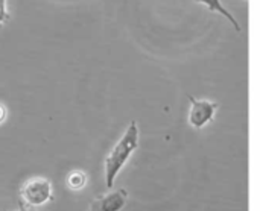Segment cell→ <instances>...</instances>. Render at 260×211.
Here are the masks:
<instances>
[{"mask_svg":"<svg viewBox=\"0 0 260 211\" xmlns=\"http://www.w3.org/2000/svg\"><path fill=\"white\" fill-rule=\"evenodd\" d=\"M11 18L9 12L6 11V0H0V27L5 21H8Z\"/></svg>","mask_w":260,"mask_h":211,"instance_id":"52a82bcc","label":"cell"},{"mask_svg":"<svg viewBox=\"0 0 260 211\" xmlns=\"http://www.w3.org/2000/svg\"><path fill=\"white\" fill-rule=\"evenodd\" d=\"M20 198L24 205L32 208L41 207L53 201V190H52L50 180L43 177H35L27 180L20 189Z\"/></svg>","mask_w":260,"mask_h":211,"instance_id":"7a4b0ae2","label":"cell"},{"mask_svg":"<svg viewBox=\"0 0 260 211\" xmlns=\"http://www.w3.org/2000/svg\"><path fill=\"white\" fill-rule=\"evenodd\" d=\"M139 140H140L139 126H137V122L133 120L125 129L123 135L119 138V142L113 146V149L105 158L104 170H105V184L108 189H113L119 172L123 169L129 157L137 151Z\"/></svg>","mask_w":260,"mask_h":211,"instance_id":"6da1fadb","label":"cell"},{"mask_svg":"<svg viewBox=\"0 0 260 211\" xmlns=\"http://www.w3.org/2000/svg\"><path fill=\"white\" fill-rule=\"evenodd\" d=\"M5 119H6V108L0 103V125L5 122Z\"/></svg>","mask_w":260,"mask_h":211,"instance_id":"ba28073f","label":"cell"},{"mask_svg":"<svg viewBox=\"0 0 260 211\" xmlns=\"http://www.w3.org/2000/svg\"><path fill=\"white\" fill-rule=\"evenodd\" d=\"M18 211H37V210H35V208H32V207H27V205H24L23 202H20Z\"/></svg>","mask_w":260,"mask_h":211,"instance_id":"9c48e42d","label":"cell"},{"mask_svg":"<svg viewBox=\"0 0 260 211\" xmlns=\"http://www.w3.org/2000/svg\"><path fill=\"white\" fill-rule=\"evenodd\" d=\"M189 102H190V110L187 114V122L190 123L192 128L201 129L213 120L218 110L216 102L207 99H197L193 96H189Z\"/></svg>","mask_w":260,"mask_h":211,"instance_id":"3957f363","label":"cell"},{"mask_svg":"<svg viewBox=\"0 0 260 211\" xmlns=\"http://www.w3.org/2000/svg\"><path fill=\"white\" fill-rule=\"evenodd\" d=\"M245 2H247V0H245Z\"/></svg>","mask_w":260,"mask_h":211,"instance_id":"30bf717a","label":"cell"},{"mask_svg":"<svg viewBox=\"0 0 260 211\" xmlns=\"http://www.w3.org/2000/svg\"><path fill=\"white\" fill-rule=\"evenodd\" d=\"M66 184L70 190H81L87 184V175L81 170H73L67 175Z\"/></svg>","mask_w":260,"mask_h":211,"instance_id":"8992f818","label":"cell"},{"mask_svg":"<svg viewBox=\"0 0 260 211\" xmlns=\"http://www.w3.org/2000/svg\"><path fill=\"white\" fill-rule=\"evenodd\" d=\"M128 202V192L125 189H119L116 192L101 195L94 198L87 211H122Z\"/></svg>","mask_w":260,"mask_h":211,"instance_id":"277c9868","label":"cell"},{"mask_svg":"<svg viewBox=\"0 0 260 211\" xmlns=\"http://www.w3.org/2000/svg\"><path fill=\"white\" fill-rule=\"evenodd\" d=\"M198 5H203V6H206L209 11H212V12H216V14H219V15H222L225 20H229L230 21V24L238 30V32H242V27H241V24H239V21L236 20V17L222 5V2L221 0H195Z\"/></svg>","mask_w":260,"mask_h":211,"instance_id":"5b68a950","label":"cell"}]
</instances>
